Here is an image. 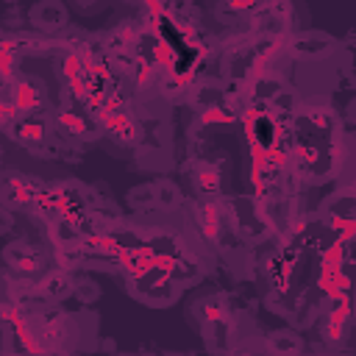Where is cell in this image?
<instances>
[{"instance_id": "obj_17", "label": "cell", "mask_w": 356, "mask_h": 356, "mask_svg": "<svg viewBox=\"0 0 356 356\" xmlns=\"http://www.w3.org/2000/svg\"><path fill=\"white\" fill-rule=\"evenodd\" d=\"M72 281L75 273H67L61 267H47L42 275L33 278V303L36 306H61L72 298Z\"/></svg>"}, {"instance_id": "obj_20", "label": "cell", "mask_w": 356, "mask_h": 356, "mask_svg": "<svg viewBox=\"0 0 356 356\" xmlns=\"http://www.w3.org/2000/svg\"><path fill=\"white\" fill-rule=\"evenodd\" d=\"M125 206L131 217L136 220H159V206H156V192L153 181H142L125 192Z\"/></svg>"}, {"instance_id": "obj_34", "label": "cell", "mask_w": 356, "mask_h": 356, "mask_svg": "<svg viewBox=\"0 0 356 356\" xmlns=\"http://www.w3.org/2000/svg\"><path fill=\"white\" fill-rule=\"evenodd\" d=\"M306 356H312V348H309V350H306Z\"/></svg>"}, {"instance_id": "obj_1", "label": "cell", "mask_w": 356, "mask_h": 356, "mask_svg": "<svg viewBox=\"0 0 356 356\" xmlns=\"http://www.w3.org/2000/svg\"><path fill=\"white\" fill-rule=\"evenodd\" d=\"M222 214H225V231L234 236L236 245L259 248L278 236V220L275 209L267 197L253 195H225L222 197Z\"/></svg>"}, {"instance_id": "obj_3", "label": "cell", "mask_w": 356, "mask_h": 356, "mask_svg": "<svg viewBox=\"0 0 356 356\" xmlns=\"http://www.w3.org/2000/svg\"><path fill=\"white\" fill-rule=\"evenodd\" d=\"M320 225L342 245H353L356 236V189L350 178L337 181L334 192L325 195L314 209Z\"/></svg>"}, {"instance_id": "obj_10", "label": "cell", "mask_w": 356, "mask_h": 356, "mask_svg": "<svg viewBox=\"0 0 356 356\" xmlns=\"http://www.w3.org/2000/svg\"><path fill=\"white\" fill-rule=\"evenodd\" d=\"M0 261L14 270L17 275L22 278H36L42 275L47 267H53L50 261V248L42 242V239H33V236H14L3 245L0 250Z\"/></svg>"}, {"instance_id": "obj_24", "label": "cell", "mask_w": 356, "mask_h": 356, "mask_svg": "<svg viewBox=\"0 0 356 356\" xmlns=\"http://www.w3.org/2000/svg\"><path fill=\"white\" fill-rule=\"evenodd\" d=\"M22 72V56L14 44V36L11 33H3L0 36V78L3 81H11Z\"/></svg>"}, {"instance_id": "obj_32", "label": "cell", "mask_w": 356, "mask_h": 356, "mask_svg": "<svg viewBox=\"0 0 356 356\" xmlns=\"http://www.w3.org/2000/svg\"><path fill=\"white\" fill-rule=\"evenodd\" d=\"M117 356H156V353H117Z\"/></svg>"}, {"instance_id": "obj_14", "label": "cell", "mask_w": 356, "mask_h": 356, "mask_svg": "<svg viewBox=\"0 0 356 356\" xmlns=\"http://www.w3.org/2000/svg\"><path fill=\"white\" fill-rule=\"evenodd\" d=\"M186 186L192 200H217L228 192V175L225 164L209 159V156H192L186 167Z\"/></svg>"}, {"instance_id": "obj_30", "label": "cell", "mask_w": 356, "mask_h": 356, "mask_svg": "<svg viewBox=\"0 0 356 356\" xmlns=\"http://www.w3.org/2000/svg\"><path fill=\"white\" fill-rule=\"evenodd\" d=\"M309 348H312V356H348L345 350H325L320 345H309Z\"/></svg>"}, {"instance_id": "obj_21", "label": "cell", "mask_w": 356, "mask_h": 356, "mask_svg": "<svg viewBox=\"0 0 356 356\" xmlns=\"http://www.w3.org/2000/svg\"><path fill=\"white\" fill-rule=\"evenodd\" d=\"M0 298H3V300L33 303V281L17 275L14 270H8V267L0 261Z\"/></svg>"}, {"instance_id": "obj_33", "label": "cell", "mask_w": 356, "mask_h": 356, "mask_svg": "<svg viewBox=\"0 0 356 356\" xmlns=\"http://www.w3.org/2000/svg\"><path fill=\"white\" fill-rule=\"evenodd\" d=\"M3 156H6V150H3V142H0V172H3Z\"/></svg>"}, {"instance_id": "obj_6", "label": "cell", "mask_w": 356, "mask_h": 356, "mask_svg": "<svg viewBox=\"0 0 356 356\" xmlns=\"http://www.w3.org/2000/svg\"><path fill=\"white\" fill-rule=\"evenodd\" d=\"M317 345L325 350H345L350 334H353V298H331L323 303L317 317Z\"/></svg>"}, {"instance_id": "obj_4", "label": "cell", "mask_w": 356, "mask_h": 356, "mask_svg": "<svg viewBox=\"0 0 356 356\" xmlns=\"http://www.w3.org/2000/svg\"><path fill=\"white\" fill-rule=\"evenodd\" d=\"M234 295L222 286H203L195 295H189V300L184 303V320L186 325L203 337L211 325H217L220 320H225L234 312Z\"/></svg>"}, {"instance_id": "obj_28", "label": "cell", "mask_w": 356, "mask_h": 356, "mask_svg": "<svg viewBox=\"0 0 356 356\" xmlns=\"http://www.w3.org/2000/svg\"><path fill=\"white\" fill-rule=\"evenodd\" d=\"M17 220H19V217H17L14 211H8L6 206H0V236L14 234V231H17V225H19Z\"/></svg>"}, {"instance_id": "obj_5", "label": "cell", "mask_w": 356, "mask_h": 356, "mask_svg": "<svg viewBox=\"0 0 356 356\" xmlns=\"http://www.w3.org/2000/svg\"><path fill=\"white\" fill-rule=\"evenodd\" d=\"M261 328L256 325V317L250 312L234 309L225 320H220L217 325H211L203 334V350L209 356H231L239 345H245L250 337H256Z\"/></svg>"}, {"instance_id": "obj_18", "label": "cell", "mask_w": 356, "mask_h": 356, "mask_svg": "<svg viewBox=\"0 0 356 356\" xmlns=\"http://www.w3.org/2000/svg\"><path fill=\"white\" fill-rule=\"evenodd\" d=\"M153 181V192H156V206H159V217H181L186 209V192L181 189V184L170 175H156Z\"/></svg>"}, {"instance_id": "obj_29", "label": "cell", "mask_w": 356, "mask_h": 356, "mask_svg": "<svg viewBox=\"0 0 356 356\" xmlns=\"http://www.w3.org/2000/svg\"><path fill=\"white\" fill-rule=\"evenodd\" d=\"M67 8H70V14H72V11H78V14H100V11L108 8V6H106V3H83V0H75V3H70Z\"/></svg>"}, {"instance_id": "obj_31", "label": "cell", "mask_w": 356, "mask_h": 356, "mask_svg": "<svg viewBox=\"0 0 356 356\" xmlns=\"http://www.w3.org/2000/svg\"><path fill=\"white\" fill-rule=\"evenodd\" d=\"M159 356H197V350H159Z\"/></svg>"}, {"instance_id": "obj_19", "label": "cell", "mask_w": 356, "mask_h": 356, "mask_svg": "<svg viewBox=\"0 0 356 356\" xmlns=\"http://www.w3.org/2000/svg\"><path fill=\"white\" fill-rule=\"evenodd\" d=\"M264 350L267 356H306L309 342L298 328H273L267 334H261Z\"/></svg>"}, {"instance_id": "obj_27", "label": "cell", "mask_w": 356, "mask_h": 356, "mask_svg": "<svg viewBox=\"0 0 356 356\" xmlns=\"http://www.w3.org/2000/svg\"><path fill=\"white\" fill-rule=\"evenodd\" d=\"M261 334L264 331H259L256 337H250L245 345H239L231 356H267V350H264V342H261Z\"/></svg>"}, {"instance_id": "obj_8", "label": "cell", "mask_w": 356, "mask_h": 356, "mask_svg": "<svg viewBox=\"0 0 356 356\" xmlns=\"http://www.w3.org/2000/svg\"><path fill=\"white\" fill-rule=\"evenodd\" d=\"M181 220L189 225V231L211 250H220L225 245V214H222V197L217 200H186V209Z\"/></svg>"}, {"instance_id": "obj_11", "label": "cell", "mask_w": 356, "mask_h": 356, "mask_svg": "<svg viewBox=\"0 0 356 356\" xmlns=\"http://www.w3.org/2000/svg\"><path fill=\"white\" fill-rule=\"evenodd\" d=\"M8 100L14 117H28V114H44L56 106L50 86L42 75L36 72H19L17 78L8 81Z\"/></svg>"}, {"instance_id": "obj_2", "label": "cell", "mask_w": 356, "mask_h": 356, "mask_svg": "<svg viewBox=\"0 0 356 356\" xmlns=\"http://www.w3.org/2000/svg\"><path fill=\"white\" fill-rule=\"evenodd\" d=\"M350 267L353 253L350 245H342L337 239L325 242L314 253H309V284L323 300L350 295Z\"/></svg>"}, {"instance_id": "obj_26", "label": "cell", "mask_w": 356, "mask_h": 356, "mask_svg": "<svg viewBox=\"0 0 356 356\" xmlns=\"http://www.w3.org/2000/svg\"><path fill=\"white\" fill-rule=\"evenodd\" d=\"M11 120H14V111H11V100H8V81L0 78V134H6Z\"/></svg>"}, {"instance_id": "obj_22", "label": "cell", "mask_w": 356, "mask_h": 356, "mask_svg": "<svg viewBox=\"0 0 356 356\" xmlns=\"http://www.w3.org/2000/svg\"><path fill=\"white\" fill-rule=\"evenodd\" d=\"M256 8V3H242V0H222L211 8L214 14V22L225 25V28H236V31H245L248 25V17L250 11Z\"/></svg>"}, {"instance_id": "obj_12", "label": "cell", "mask_w": 356, "mask_h": 356, "mask_svg": "<svg viewBox=\"0 0 356 356\" xmlns=\"http://www.w3.org/2000/svg\"><path fill=\"white\" fill-rule=\"evenodd\" d=\"M42 186H44V178L42 175L25 172L19 167H6L0 172V206H6L8 211H14L17 217L19 214H31V209H33Z\"/></svg>"}, {"instance_id": "obj_16", "label": "cell", "mask_w": 356, "mask_h": 356, "mask_svg": "<svg viewBox=\"0 0 356 356\" xmlns=\"http://www.w3.org/2000/svg\"><path fill=\"white\" fill-rule=\"evenodd\" d=\"M70 25L72 14L61 0H39L28 6V28L42 36H61L64 31H70Z\"/></svg>"}, {"instance_id": "obj_7", "label": "cell", "mask_w": 356, "mask_h": 356, "mask_svg": "<svg viewBox=\"0 0 356 356\" xmlns=\"http://www.w3.org/2000/svg\"><path fill=\"white\" fill-rule=\"evenodd\" d=\"M50 120H53V134L78 147V150H86V147H95L100 145V128L95 125V120L81 108V106H72V103H56L50 108Z\"/></svg>"}, {"instance_id": "obj_13", "label": "cell", "mask_w": 356, "mask_h": 356, "mask_svg": "<svg viewBox=\"0 0 356 356\" xmlns=\"http://www.w3.org/2000/svg\"><path fill=\"white\" fill-rule=\"evenodd\" d=\"M234 128H236V108L225 100V95H220L203 106H195L192 120L186 125V139L189 145H197L200 139H209V136H217Z\"/></svg>"}, {"instance_id": "obj_15", "label": "cell", "mask_w": 356, "mask_h": 356, "mask_svg": "<svg viewBox=\"0 0 356 356\" xmlns=\"http://www.w3.org/2000/svg\"><path fill=\"white\" fill-rule=\"evenodd\" d=\"M53 120L50 111L44 114H28V117H14L11 125L6 128V139L11 145H17L19 150H25L28 156L33 150H39L42 145H47L53 139Z\"/></svg>"}, {"instance_id": "obj_25", "label": "cell", "mask_w": 356, "mask_h": 356, "mask_svg": "<svg viewBox=\"0 0 356 356\" xmlns=\"http://www.w3.org/2000/svg\"><path fill=\"white\" fill-rule=\"evenodd\" d=\"M50 261H53V267H61V270H67V273H81V270H83L81 242H67V245L50 248Z\"/></svg>"}, {"instance_id": "obj_23", "label": "cell", "mask_w": 356, "mask_h": 356, "mask_svg": "<svg viewBox=\"0 0 356 356\" xmlns=\"http://www.w3.org/2000/svg\"><path fill=\"white\" fill-rule=\"evenodd\" d=\"M103 298V286L86 275V273H75V281H72V300L81 306V309H92L97 300Z\"/></svg>"}, {"instance_id": "obj_9", "label": "cell", "mask_w": 356, "mask_h": 356, "mask_svg": "<svg viewBox=\"0 0 356 356\" xmlns=\"http://www.w3.org/2000/svg\"><path fill=\"white\" fill-rule=\"evenodd\" d=\"M120 286L128 298H134L136 303H142L147 309H172L184 295V286L159 270L145 273L131 281H120Z\"/></svg>"}]
</instances>
